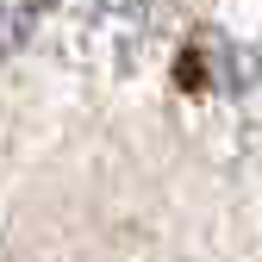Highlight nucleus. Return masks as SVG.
I'll list each match as a JSON object with an SVG mask.
<instances>
[{"mask_svg":"<svg viewBox=\"0 0 262 262\" xmlns=\"http://www.w3.org/2000/svg\"><path fill=\"white\" fill-rule=\"evenodd\" d=\"M193 50L212 56V88H225L231 100H244L262 119V38L256 44H225V38H193Z\"/></svg>","mask_w":262,"mask_h":262,"instance_id":"1","label":"nucleus"},{"mask_svg":"<svg viewBox=\"0 0 262 262\" xmlns=\"http://www.w3.org/2000/svg\"><path fill=\"white\" fill-rule=\"evenodd\" d=\"M44 13H50V0H0V50H19Z\"/></svg>","mask_w":262,"mask_h":262,"instance_id":"2","label":"nucleus"}]
</instances>
